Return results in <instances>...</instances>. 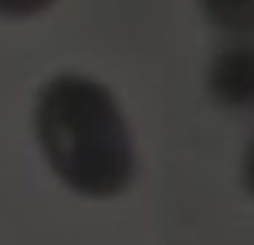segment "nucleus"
Wrapping results in <instances>:
<instances>
[{"label": "nucleus", "mask_w": 254, "mask_h": 245, "mask_svg": "<svg viewBox=\"0 0 254 245\" xmlns=\"http://www.w3.org/2000/svg\"><path fill=\"white\" fill-rule=\"evenodd\" d=\"M236 177H239V188L254 200V135L245 141V147H242V153H239Z\"/></svg>", "instance_id": "obj_5"}, {"label": "nucleus", "mask_w": 254, "mask_h": 245, "mask_svg": "<svg viewBox=\"0 0 254 245\" xmlns=\"http://www.w3.org/2000/svg\"><path fill=\"white\" fill-rule=\"evenodd\" d=\"M30 129L48 174L75 197L111 203L132 191L141 153L114 87L81 69L48 75L30 105Z\"/></svg>", "instance_id": "obj_1"}, {"label": "nucleus", "mask_w": 254, "mask_h": 245, "mask_svg": "<svg viewBox=\"0 0 254 245\" xmlns=\"http://www.w3.org/2000/svg\"><path fill=\"white\" fill-rule=\"evenodd\" d=\"M60 0H0V18L3 21H30L51 12Z\"/></svg>", "instance_id": "obj_4"}, {"label": "nucleus", "mask_w": 254, "mask_h": 245, "mask_svg": "<svg viewBox=\"0 0 254 245\" xmlns=\"http://www.w3.org/2000/svg\"><path fill=\"white\" fill-rule=\"evenodd\" d=\"M206 96L227 114H254V36H227L209 57Z\"/></svg>", "instance_id": "obj_2"}, {"label": "nucleus", "mask_w": 254, "mask_h": 245, "mask_svg": "<svg viewBox=\"0 0 254 245\" xmlns=\"http://www.w3.org/2000/svg\"><path fill=\"white\" fill-rule=\"evenodd\" d=\"M203 18L224 36H254V0H197Z\"/></svg>", "instance_id": "obj_3"}]
</instances>
